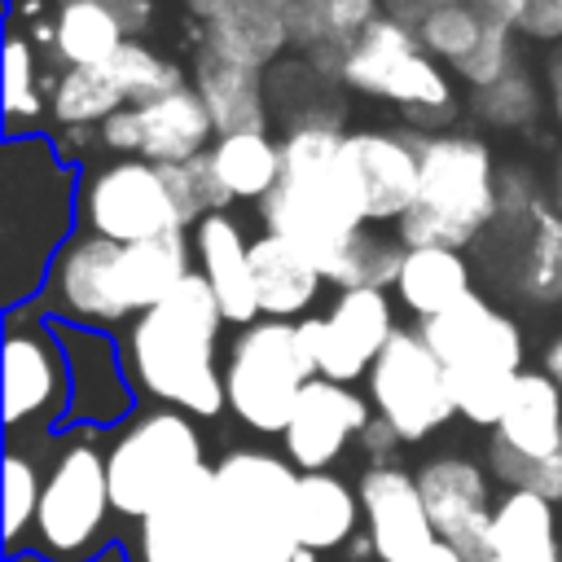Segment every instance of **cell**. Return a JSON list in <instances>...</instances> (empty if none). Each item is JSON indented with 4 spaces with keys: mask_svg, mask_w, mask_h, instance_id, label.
<instances>
[{
    "mask_svg": "<svg viewBox=\"0 0 562 562\" xmlns=\"http://www.w3.org/2000/svg\"><path fill=\"white\" fill-rule=\"evenodd\" d=\"M193 268V241L184 233L119 246L92 233L66 237L44 272L48 303L61 321L83 329H110L127 316L158 307Z\"/></svg>",
    "mask_w": 562,
    "mask_h": 562,
    "instance_id": "cell-1",
    "label": "cell"
},
{
    "mask_svg": "<svg viewBox=\"0 0 562 562\" xmlns=\"http://www.w3.org/2000/svg\"><path fill=\"white\" fill-rule=\"evenodd\" d=\"M224 312L202 272H189L158 307L140 312L123 338V364L140 395L180 408L189 417H215L224 395V369L215 364Z\"/></svg>",
    "mask_w": 562,
    "mask_h": 562,
    "instance_id": "cell-2",
    "label": "cell"
},
{
    "mask_svg": "<svg viewBox=\"0 0 562 562\" xmlns=\"http://www.w3.org/2000/svg\"><path fill=\"white\" fill-rule=\"evenodd\" d=\"M259 215L263 233L294 241L312 263L369 228V198L338 123H299L281 136V180L259 202Z\"/></svg>",
    "mask_w": 562,
    "mask_h": 562,
    "instance_id": "cell-3",
    "label": "cell"
},
{
    "mask_svg": "<svg viewBox=\"0 0 562 562\" xmlns=\"http://www.w3.org/2000/svg\"><path fill=\"white\" fill-rule=\"evenodd\" d=\"M422 149L417 202L395 224L404 246L461 250L501 220V176L487 140L470 132H413Z\"/></svg>",
    "mask_w": 562,
    "mask_h": 562,
    "instance_id": "cell-4",
    "label": "cell"
},
{
    "mask_svg": "<svg viewBox=\"0 0 562 562\" xmlns=\"http://www.w3.org/2000/svg\"><path fill=\"white\" fill-rule=\"evenodd\" d=\"M417 334L443 360L457 413L474 426H496L522 373V334L514 316L492 307L483 294H470L452 312L417 321Z\"/></svg>",
    "mask_w": 562,
    "mask_h": 562,
    "instance_id": "cell-5",
    "label": "cell"
},
{
    "mask_svg": "<svg viewBox=\"0 0 562 562\" xmlns=\"http://www.w3.org/2000/svg\"><path fill=\"white\" fill-rule=\"evenodd\" d=\"M198 470H206L202 435L180 408H149L132 417L105 448L114 514L136 522L149 518L162 501H171Z\"/></svg>",
    "mask_w": 562,
    "mask_h": 562,
    "instance_id": "cell-6",
    "label": "cell"
},
{
    "mask_svg": "<svg viewBox=\"0 0 562 562\" xmlns=\"http://www.w3.org/2000/svg\"><path fill=\"white\" fill-rule=\"evenodd\" d=\"M338 83H347L351 92L391 101L422 127H435L457 114V88L448 70L417 44V31L386 9L369 22L360 44L342 57Z\"/></svg>",
    "mask_w": 562,
    "mask_h": 562,
    "instance_id": "cell-7",
    "label": "cell"
},
{
    "mask_svg": "<svg viewBox=\"0 0 562 562\" xmlns=\"http://www.w3.org/2000/svg\"><path fill=\"white\" fill-rule=\"evenodd\" d=\"M110 514H114V501H110L105 452H101L92 426H83L79 435H70L57 448V457L44 474L31 549L48 562H88L105 540Z\"/></svg>",
    "mask_w": 562,
    "mask_h": 562,
    "instance_id": "cell-8",
    "label": "cell"
},
{
    "mask_svg": "<svg viewBox=\"0 0 562 562\" xmlns=\"http://www.w3.org/2000/svg\"><path fill=\"white\" fill-rule=\"evenodd\" d=\"M316 378L312 356L303 351L299 321H255L237 329L224 364V395L237 422L259 435H285L303 386Z\"/></svg>",
    "mask_w": 562,
    "mask_h": 562,
    "instance_id": "cell-9",
    "label": "cell"
},
{
    "mask_svg": "<svg viewBox=\"0 0 562 562\" xmlns=\"http://www.w3.org/2000/svg\"><path fill=\"white\" fill-rule=\"evenodd\" d=\"M237 562H299L294 487L299 470L272 452L241 448L215 465Z\"/></svg>",
    "mask_w": 562,
    "mask_h": 562,
    "instance_id": "cell-10",
    "label": "cell"
},
{
    "mask_svg": "<svg viewBox=\"0 0 562 562\" xmlns=\"http://www.w3.org/2000/svg\"><path fill=\"white\" fill-rule=\"evenodd\" d=\"M492 474L514 492L562 501V386L544 369H522L492 426Z\"/></svg>",
    "mask_w": 562,
    "mask_h": 562,
    "instance_id": "cell-11",
    "label": "cell"
},
{
    "mask_svg": "<svg viewBox=\"0 0 562 562\" xmlns=\"http://www.w3.org/2000/svg\"><path fill=\"white\" fill-rule=\"evenodd\" d=\"M79 220L92 237H105L119 246L184 233V220L176 211V198L162 171L145 158L97 162L79 193Z\"/></svg>",
    "mask_w": 562,
    "mask_h": 562,
    "instance_id": "cell-12",
    "label": "cell"
},
{
    "mask_svg": "<svg viewBox=\"0 0 562 562\" xmlns=\"http://www.w3.org/2000/svg\"><path fill=\"white\" fill-rule=\"evenodd\" d=\"M369 404L400 435V443H417V439L435 435L457 413L452 391H448V369L430 351V342L417 334V325L395 329V338L373 360Z\"/></svg>",
    "mask_w": 562,
    "mask_h": 562,
    "instance_id": "cell-13",
    "label": "cell"
},
{
    "mask_svg": "<svg viewBox=\"0 0 562 562\" xmlns=\"http://www.w3.org/2000/svg\"><path fill=\"white\" fill-rule=\"evenodd\" d=\"M70 417V364L57 321L9 312L4 321V426H57Z\"/></svg>",
    "mask_w": 562,
    "mask_h": 562,
    "instance_id": "cell-14",
    "label": "cell"
},
{
    "mask_svg": "<svg viewBox=\"0 0 562 562\" xmlns=\"http://www.w3.org/2000/svg\"><path fill=\"white\" fill-rule=\"evenodd\" d=\"M395 303L386 290L360 285V290H338L325 316H303L299 338L303 351L312 356L316 378L351 386L356 378H369L373 360L382 347L395 338Z\"/></svg>",
    "mask_w": 562,
    "mask_h": 562,
    "instance_id": "cell-15",
    "label": "cell"
},
{
    "mask_svg": "<svg viewBox=\"0 0 562 562\" xmlns=\"http://www.w3.org/2000/svg\"><path fill=\"white\" fill-rule=\"evenodd\" d=\"M136 562H237L215 470H198L136 531Z\"/></svg>",
    "mask_w": 562,
    "mask_h": 562,
    "instance_id": "cell-16",
    "label": "cell"
},
{
    "mask_svg": "<svg viewBox=\"0 0 562 562\" xmlns=\"http://www.w3.org/2000/svg\"><path fill=\"white\" fill-rule=\"evenodd\" d=\"M97 132H101V145L114 149L119 158H145L154 167L202 158L215 145L211 110L193 83L167 97H154L145 105H127L114 119H105Z\"/></svg>",
    "mask_w": 562,
    "mask_h": 562,
    "instance_id": "cell-17",
    "label": "cell"
},
{
    "mask_svg": "<svg viewBox=\"0 0 562 562\" xmlns=\"http://www.w3.org/2000/svg\"><path fill=\"white\" fill-rule=\"evenodd\" d=\"M373 422L369 413V400L356 395L351 386L342 382H329V378H312L294 404V417L281 435L285 443V461L299 470V474H321L329 470L342 448L351 439L364 435V426Z\"/></svg>",
    "mask_w": 562,
    "mask_h": 562,
    "instance_id": "cell-18",
    "label": "cell"
},
{
    "mask_svg": "<svg viewBox=\"0 0 562 562\" xmlns=\"http://www.w3.org/2000/svg\"><path fill=\"white\" fill-rule=\"evenodd\" d=\"M417 487L435 522V536L470 562L487 558V531L496 509L487 501V474L465 457H435L417 470Z\"/></svg>",
    "mask_w": 562,
    "mask_h": 562,
    "instance_id": "cell-19",
    "label": "cell"
},
{
    "mask_svg": "<svg viewBox=\"0 0 562 562\" xmlns=\"http://www.w3.org/2000/svg\"><path fill=\"white\" fill-rule=\"evenodd\" d=\"M360 514L369 522V544L382 562H413L422 558L439 536L426 514L417 474L400 465H369L360 474Z\"/></svg>",
    "mask_w": 562,
    "mask_h": 562,
    "instance_id": "cell-20",
    "label": "cell"
},
{
    "mask_svg": "<svg viewBox=\"0 0 562 562\" xmlns=\"http://www.w3.org/2000/svg\"><path fill=\"white\" fill-rule=\"evenodd\" d=\"M57 338L66 347L70 364V422L83 426H110L132 408V378L123 364V351L101 329H83L70 321H57Z\"/></svg>",
    "mask_w": 562,
    "mask_h": 562,
    "instance_id": "cell-21",
    "label": "cell"
},
{
    "mask_svg": "<svg viewBox=\"0 0 562 562\" xmlns=\"http://www.w3.org/2000/svg\"><path fill=\"white\" fill-rule=\"evenodd\" d=\"M347 158L364 184L369 224H400L422 184V149L413 132H347Z\"/></svg>",
    "mask_w": 562,
    "mask_h": 562,
    "instance_id": "cell-22",
    "label": "cell"
},
{
    "mask_svg": "<svg viewBox=\"0 0 562 562\" xmlns=\"http://www.w3.org/2000/svg\"><path fill=\"white\" fill-rule=\"evenodd\" d=\"M198 35H202L206 53L237 61V66H250V70H268L294 44L290 4H281V0H220L202 18Z\"/></svg>",
    "mask_w": 562,
    "mask_h": 562,
    "instance_id": "cell-23",
    "label": "cell"
},
{
    "mask_svg": "<svg viewBox=\"0 0 562 562\" xmlns=\"http://www.w3.org/2000/svg\"><path fill=\"white\" fill-rule=\"evenodd\" d=\"M193 263L206 277L228 325L246 329V325L263 321L259 294H255V272H250V241L228 211H215L193 228Z\"/></svg>",
    "mask_w": 562,
    "mask_h": 562,
    "instance_id": "cell-24",
    "label": "cell"
},
{
    "mask_svg": "<svg viewBox=\"0 0 562 562\" xmlns=\"http://www.w3.org/2000/svg\"><path fill=\"white\" fill-rule=\"evenodd\" d=\"M193 88L211 110L215 136H237V132H268V92H263V70L224 61L198 44L193 57Z\"/></svg>",
    "mask_w": 562,
    "mask_h": 562,
    "instance_id": "cell-25",
    "label": "cell"
},
{
    "mask_svg": "<svg viewBox=\"0 0 562 562\" xmlns=\"http://www.w3.org/2000/svg\"><path fill=\"white\" fill-rule=\"evenodd\" d=\"M250 272H255L259 312L268 321H294V316H303L316 303L321 285H325L321 268L294 241H285L277 233H259L250 241Z\"/></svg>",
    "mask_w": 562,
    "mask_h": 562,
    "instance_id": "cell-26",
    "label": "cell"
},
{
    "mask_svg": "<svg viewBox=\"0 0 562 562\" xmlns=\"http://www.w3.org/2000/svg\"><path fill=\"white\" fill-rule=\"evenodd\" d=\"M470 294H474V272H470V259L461 250L404 246V263H400V277H395V299L417 321L443 316Z\"/></svg>",
    "mask_w": 562,
    "mask_h": 562,
    "instance_id": "cell-27",
    "label": "cell"
},
{
    "mask_svg": "<svg viewBox=\"0 0 562 562\" xmlns=\"http://www.w3.org/2000/svg\"><path fill=\"white\" fill-rule=\"evenodd\" d=\"M487 558H501V562H562L558 558L553 501L509 487L492 509Z\"/></svg>",
    "mask_w": 562,
    "mask_h": 562,
    "instance_id": "cell-28",
    "label": "cell"
},
{
    "mask_svg": "<svg viewBox=\"0 0 562 562\" xmlns=\"http://www.w3.org/2000/svg\"><path fill=\"white\" fill-rule=\"evenodd\" d=\"M360 496L329 470L321 474H299V487H294V531H299V544L312 549V553H329L338 549L356 522H360Z\"/></svg>",
    "mask_w": 562,
    "mask_h": 562,
    "instance_id": "cell-29",
    "label": "cell"
},
{
    "mask_svg": "<svg viewBox=\"0 0 562 562\" xmlns=\"http://www.w3.org/2000/svg\"><path fill=\"white\" fill-rule=\"evenodd\" d=\"M127 26L119 13H110L97 0H66L53 13V57L61 70L70 66H105L123 44Z\"/></svg>",
    "mask_w": 562,
    "mask_h": 562,
    "instance_id": "cell-30",
    "label": "cell"
},
{
    "mask_svg": "<svg viewBox=\"0 0 562 562\" xmlns=\"http://www.w3.org/2000/svg\"><path fill=\"white\" fill-rule=\"evenodd\" d=\"M211 167L228 202H263L281 180V140H272L268 132L215 136Z\"/></svg>",
    "mask_w": 562,
    "mask_h": 562,
    "instance_id": "cell-31",
    "label": "cell"
},
{
    "mask_svg": "<svg viewBox=\"0 0 562 562\" xmlns=\"http://www.w3.org/2000/svg\"><path fill=\"white\" fill-rule=\"evenodd\" d=\"M400 263H404V241L391 233H378V224H369V228L351 233L342 246H334L316 268L338 290H360V285L386 290L400 277Z\"/></svg>",
    "mask_w": 562,
    "mask_h": 562,
    "instance_id": "cell-32",
    "label": "cell"
},
{
    "mask_svg": "<svg viewBox=\"0 0 562 562\" xmlns=\"http://www.w3.org/2000/svg\"><path fill=\"white\" fill-rule=\"evenodd\" d=\"M48 110L61 127H101L105 119L127 110V97L105 66H70V70H57Z\"/></svg>",
    "mask_w": 562,
    "mask_h": 562,
    "instance_id": "cell-33",
    "label": "cell"
},
{
    "mask_svg": "<svg viewBox=\"0 0 562 562\" xmlns=\"http://www.w3.org/2000/svg\"><path fill=\"white\" fill-rule=\"evenodd\" d=\"M105 70H110V79L123 88L127 105H145V101H154V97H167V92L184 88V70H180L171 57H162L158 48L140 44V40H127V44L105 61Z\"/></svg>",
    "mask_w": 562,
    "mask_h": 562,
    "instance_id": "cell-34",
    "label": "cell"
},
{
    "mask_svg": "<svg viewBox=\"0 0 562 562\" xmlns=\"http://www.w3.org/2000/svg\"><path fill=\"white\" fill-rule=\"evenodd\" d=\"M40 492H44L40 465L26 452L9 448L4 452V553L9 558L22 549V536H31V527H35Z\"/></svg>",
    "mask_w": 562,
    "mask_h": 562,
    "instance_id": "cell-35",
    "label": "cell"
},
{
    "mask_svg": "<svg viewBox=\"0 0 562 562\" xmlns=\"http://www.w3.org/2000/svg\"><path fill=\"white\" fill-rule=\"evenodd\" d=\"M40 114H44L40 48L31 44V35L9 31V40H4V119L13 127L22 119H40Z\"/></svg>",
    "mask_w": 562,
    "mask_h": 562,
    "instance_id": "cell-36",
    "label": "cell"
},
{
    "mask_svg": "<svg viewBox=\"0 0 562 562\" xmlns=\"http://www.w3.org/2000/svg\"><path fill=\"white\" fill-rule=\"evenodd\" d=\"M474 105H479V119L496 123V127H518L536 114V97H531V83L514 70L509 79H501L496 88H483L474 92Z\"/></svg>",
    "mask_w": 562,
    "mask_h": 562,
    "instance_id": "cell-37",
    "label": "cell"
},
{
    "mask_svg": "<svg viewBox=\"0 0 562 562\" xmlns=\"http://www.w3.org/2000/svg\"><path fill=\"white\" fill-rule=\"evenodd\" d=\"M57 4H66V0H57ZM97 4H105L110 13H119L123 26H127V35H140L149 26V18H154V0H97Z\"/></svg>",
    "mask_w": 562,
    "mask_h": 562,
    "instance_id": "cell-38",
    "label": "cell"
},
{
    "mask_svg": "<svg viewBox=\"0 0 562 562\" xmlns=\"http://www.w3.org/2000/svg\"><path fill=\"white\" fill-rule=\"evenodd\" d=\"M549 105L562 127V44H553V53H549Z\"/></svg>",
    "mask_w": 562,
    "mask_h": 562,
    "instance_id": "cell-39",
    "label": "cell"
},
{
    "mask_svg": "<svg viewBox=\"0 0 562 562\" xmlns=\"http://www.w3.org/2000/svg\"><path fill=\"white\" fill-rule=\"evenodd\" d=\"M413 562H470V558H465V553H457L452 544H443V540H435V544H430V549H426L422 558H413Z\"/></svg>",
    "mask_w": 562,
    "mask_h": 562,
    "instance_id": "cell-40",
    "label": "cell"
},
{
    "mask_svg": "<svg viewBox=\"0 0 562 562\" xmlns=\"http://www.w3.org/2000/svg\"><path fill=\"white\" fill-rule=\"evenodd\" d=\"M483 9H492L496 18H505V22H518V13L527 9V0H479Z\"/></svg>",
    "mask_w": 562,
    "mask_h": 562,
    "instance_id": "cell-41",
    "label": "cell"
},
{
    "mask_svg": "<svg viewBox=\"0 0 562 562\" xmlns=\"http://www.w3.org/2000/svg\"><path fill=\"white\" fill-rule=\"evenodd\" d=\"M544 373L562 386V338H553V342H549V351H544Z\"/></svg>",
    "mask_w": 562,
    "mask_h": 562,
    "instance_id": "cell-42",
    "label": "cell"
},
{
    "mask_svg": "<svg viewBox=\"0 0 562 562\" xmlns=\"http://www.w3.org/2000/svg\"><path fill=\"white\" fill-rule=\"evenodd\" d=\"M215 4H220V0H184V9H189V13L198 18V22H202V18H206V13L215 9Z\"/></svg>",
    "mask_w": 562,
    "mask_h": 562,
    "instance_id": "cell-43",
    "label": "cell"
},
{
    "mask_svg": "<svg viewBox=\"0 0 562 562\" xmlns=\"http://www.w3.org/2000/svg\"><path fill=\"white\" fill-rule=\"evenodd\" d=\"M553 211L562 215V162H558V176H553Z\"/></svg>",
    "mask_w": 562,
    "mask_h": 562,
    "instance_id": "cell-44",
    "label": "cell"
},
{
    "mask_svg": "<svg viewBox=\"0 0 562 562\" xmlns=\"http://www.w3.org/2000/svg\"><path fill=\"white\" fill-rule=\"evenodd\" d=\"M378 4H382V9H386V13H404V9H408V4H413V0H378Z\"/></svg>",
    "mask_w": 562,
    "mask_h": 562,
    "instance_id": "cell-45",
    "label": "cell"
},
{
    "mask_svg": "<svg viewBox=\"0 0 562 562\" xmlns=\"http://www.w3.org/2000/svg\"><path fill=\"white\" fill-rule=\"evenodd\" d=\"M479 562H501V558H479Z\"/></svg>",
    "mask_w": 562,
    "mask_h": 562,
    "instance_id": "cell-46",
    "label": "cell"
},
{
    "mask_svg": "<svg viewBox=\"0 0 562 562\" xmlns=\"http://www.w3.org/2000/svg\"><path fill=\"white\" fill-rule=\"evenodd\" d=\"M281 4H299V0H281Z\"/></svg>",
    "mask_w": 562,
    "mask_h": 562,
    "instance_id": "cell-47",
    "label": "cell"
},
{
    "mask_svg": "<svg viewBox=\"0 0 562 562\" xmlns=\"http://www.w3.org/2000/svg\"><path fill=\"white\" fill-rule=\"evenodd\" d=\"M558 4H562V0H558Z\"/></svg>",
    "mask_w": 562,
    "mask_h": 562,
    "instance_id": "cell-48",
    "label": "cell"
}]
</instances>
